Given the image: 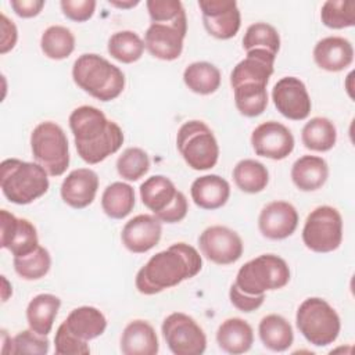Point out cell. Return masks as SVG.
<instances>
[{
    "label": "cell",
    "instance_id": "6da1fadb",
    "mask_svg": "<svg viewBox=\"0 0 355 355\" xmlns=\"http://www.w3.org/2000/svg\"><path fill=\"white\" fill-rule=\"evenodd\" d=\"M202 268L200 252L190 244L175 243L153 255L136 275L139 293L154 295L194 277Z\"/></svg>",
    "mask_w": 355,
    "mask_h": 355
},
{
    "label": "cell",
    "instance_id": "7a4b0ae2",
    "mask_svg": "<svg viewBox=\"0 0 355 355\" xmlns=\"http://www.w3.org/2000/svg\"><path fill=\"white\" fill-rule=\"evenodd\" d=\"M78 155L90 165L115 154L123 143L121 126L93 105H80L69 115Z\"/></svg>",
    "mask_w": 355,
    "mask_h": 355
},
{
    "label": "cell",
    "instance_id": "3957f363",
    "mask_svg": "<svg viewBox=\"0 0 355 355\" xmlns=\"http://www.w3.org/2000/svg\"><path fill=\"white\" fill-rule=\"evenodd\" d=\"M72 78L83 92L100 101H111L125 89L123 72L94 53L82 54L75 60Z\"/></svg>",
    "mask_w": 355,
    "mask_h": 355
},
{
    "label": "cell",
    "instance_id": "277c9868",
    "mask_svg": "<svg viewBox=\"0 0 355 355\" xmlns=\"http://www.w3.org/2000/svg\"><path fill=\"white\" fill-rule=\"evenodd\" d=\"M49 173L37 162L7 158L0 165V187L4 197L18 205L33 202L47 193Z\"/></svg>",
    "mask_w": 355,
    "mask_h": 355
},
{
    "label": "cell",
    "instance_id": "5b68a950",
    "mask_svg": "<svg viewBox=\"0 0 355 355\" xmlns=\"http://www.w3.org/2000/svg\"><path fill=\"white\" fill-rule=\"evenodd\" d=\"M295 324L305 340L316 347L333 344L341 330L338 313L326 300L319 297H309L301 302L297 309Z\"/></svg>",
    "mask_w": 355,
    "mask_h": 355
},
{
    "label": "cell",
    "instance_id": "8992f818",
    "mask_svg": "<svg viewBox=\"0 0 355 355\" xmlns=\"http://www.w3.org/2000/svg\"><path fill=\"white\" fill-rule=\"evenodd\" d=\"M290 282L287 262L275 254H262L245 262L236 275L234 284L248 295L283 288Z\"/></svg>",
    "mask_w": 355,
    "mask_h": 355
},
{
    "label": "cell",
    "instance_id": "52a82bcc",
    "mask_svg": "<svg viewBox=\"0 0 355 355\" xmlns=\"http://www.w3.org/2000/svg\"><path fill=\"white\" fill-rule=\"evenodd\" d=\"M176 146L184 162L194 171H207L216 165L219 146L211 128L198 119L184 122L176 136Z\"/></svg>",
    "mask_w": 355,
    "mask_h": 355
},
{
    "label": "cell",
    "instance_id": "ba28073f",
    "mask_svg": "<svg viewBox=\"0 0 355 355\" xmlns=\"http://www.w3.org/2000/svg\"><path fill=\"white\" fill-rule=\"evenodd\" d=\"M140 198L144 207L165 223L183 220L189 211L186 196L164 175L147 178L140 184Z\"/></svg>",
    "mask_w": 355,
    "mask_h": 355
},
{
    "label": "cell",
    "instance_id": "9c48e42d",
    "mask_svg": "<svg viewBox=\"0 0 355 355\" xmlns=\"http://www.w3.org/2000/svg\"><path fill=\"white\" fill-rule=\"evenodd\" d=\"M33 158L50 176H61L69 165V147L65 132L53 121H44L31 133Z\"/></svg>",
    "mask_w": 355,
    "mask_h": 355
},
{
    "label": "cell",
    "instance_id": "30bf717a",
    "mask_svg": "<svg viewBox=\"0 0 355 355\" xmlns=\"http://www.w3.org/2000/svg\"><path fill=\"white\" fill-rule=\"evenodd\" d=\"M302 241L313 252H331L343 241L341 214L330 205L316 207L305 219Z\"/></svg>",
    "mask_w": 355,
    "mask_h": 355
},
{
    "label": "cell",
    "instance_id": "8fae6325",
    "mask_svg": "<svg viewBox=\"0 0 355 355\" xmlns=\"http://www.w3.org/2000/svg\"><path fill=\"white\" fill-rule=\"evenodd\" d=\"M164 340L175 355H201L207 348V336L201 326L183 312L168 315L161 326Z\"/></svg>",
    "mask_w": 355,
    "mask_h": 355
},
{
    "label": "cell",
    "instance_id": "7c38bea8",
    "mask_svg": "<svg viewBox=\"0 0 355 355\" xmlns=\"http://www.w3.org/2000/svg\"><path fill=\"white\" fill-rule=\"evenodd\" d=\"M201 254L216 265H230L243 255V240L237 232L227 226L214 225L207 227L198 237Z\"/></svg>",
    "mask_w": 355,
    "mask_h": 355
},
{
    "label": "cell",
    "instance_id": "4fadbf2b",
    "mask_svg": "<svg viewBox=\"0 0 355 355\" xmlns=\"http://www.w3.org/2000/svg\"><path fill=\"white\" fill-rule=\"evenodd\" d=\"M205 31L220 40L232 39L241 25V15L234 0H198Z\"/></svg>",
    "mask_w": 355,
    "mask_h": 355
},
{
    "label": "cell",
    "instance_id": "5bb4252c",
    "mask_svg": "<svg viewBox=\"0 0 355 355\" xmlns=\"http://www.w3.org/2000/svg\"><path fill=\"white\" fill-rule=\"evenodd\" d=\"M272 100L277 111L287 119L308 118L312 103L304 82L295 76H284L272 89Z\"/></svg>",
    "mask_w": 355,
    "mask_h": 355
},
{
    "label": "cell",
    "instance_id": "9a60e30c",
    "mask_svg": "<svg viewBox=\"0 0 355 355\" xmlns=\"http://www.w3.org/2000/svg\"><path fill=\"white\" fill-rule=\"evenodd\" d=\"M251 144L257 155L279 161L293 153L295 141L287 126L277 121H266L252 130Z\"/></svg>",
    "mask_w": 355,
    "mask_h": 355
},
{
    "label": "cell",
    "instance_id": "2e32d148",
    "mask_svg": "<svg viewBox=\"0 0 355 355\" xmlns=\"http://www.w3.org/2000/svg\"><path fill=\"white\" fill-rule=\"evenodd\" d=\"M0 226V247L14 257H24L39 245L36 227L28 219L17 218L7 209H1Z\"/></svg>",
    "mask_w": 355,
    "mask_h": 355
},
{
    "label": "cell",
    "instance_id": "e0dca14e",
    "mask_svg": "<svg viewBox=\"0 0 355 355\" xmlns=\"http://www.w3.org/2000/svg\"><path fill=\"white\" fill-rule=\"evenodd\" d=\"M162 234L161 220L155 215L140 214L129 219L121 233L122 244L135 254H143L154 248Z\"/></svg>",
    "mask_w": 355,
    "mask_h": 355
},
{
    "label": "cell",
    "instance_id": "ac0fdd59",
    "mask_svg": "<svg viewBox=\"0 0 355 355\" xmlns=\"http://www.w3.org/2000/svg\"><path fill=\"white\" fill-rule=\"evenodd\" d=\"M298 226V212L287 201H272L266 204L258 218L262 236L270 240H283L291 236Z\"/></svg>",
    "mask_w": 355,
    "mask_h": 355
},
{
    "label": "cell",
    "instance_id": "d6986e66",
    "mask_svg": "<svg viewBox=\"0 0 355 355\" xmlns=\"http://www.w3.org/2000/svg\"><path fill=\"white\" fill-rule=\"evenodd\" d=\"M275 60L276 54L265 49L248 50L245 58L241 60L230 73L232 89L243 83H258L266 86L273 73Z\"/></svg>",
    "mask_w": 355,
    "mask_h": 355
},
{
    "label": "cell",
    "instance_id": "ffe728a7",
    "mask_svg": "<svg viewBox=\"0 0 355 355\" xmlns=\"http://www.w3.org/2000/svg\"><path fill=\"white\" fill-rule=\"evenodd\" d=\"M98 176L93 169L78 168L67 175L62 180L60 193L62 201L75 208L82 209L89 207L97 194Z\"/></svg>",
    "mask_w": 355,
    "mask_h": 355
},
{
    "label": "cell",
    "instance_id": "44dd1931",
    "mask_svg": "<svg viewBox=\"0 0 355 355\" xmlns=\"http://www.w3.org/2000/svg\"><path fill=\"white\" fill-rule=\"evenodd\" d=\"M184 37L183 32L171 25L151 22L144 33V47L158 60L173 61L183 51Z\"/></svg>",
    "mask_w": 355,
    "mask_h": 355
},
{
    "label": "cell",
    "instance_id": "7402d4cb",
    "mask_svg": "<svg viewBox=\"0 0 355 355\" xmlns=\"http://www.w3.org/2000/svg\"><path fill=\"white\" fill-rule=\"evenodd\" d=\"M313 60L324 71L340 72L352 64L354 47L345 37L327 36L315 44Z\"/></svg>",
    "mask_w": 355,
    "mask_h": 355
},
{
    "label": "cell",
    "instance_id": "603a6c76",
    "mask_svg": "<svg viewBox=\"0 0 355 355\" xmlns=\"http://www.w3.org/2000/svg\"><path fill=\"white\" fill-rule=\"evenodd\" d=\"M61 324L73 337L87 343L105 331L107 319L100 309L85 305L72 309Z\"/></svg>",
    "mask_w": 355,
    "mask_h": 355
},
{
    "label": "cell",
    "instance_id": "cb8c5ba5",
    "mask_svg": "<svg viewBox=\"0 0 355 355\" xmlns=\"http://www.w3.org/2000/svg\"><path fill=\"white\" fill-rule=\"evenodd\" d=\"M159 343L154 327L141 319L126 324L121 336V352L125 355H155Z\"/></svg>",
    "mask_w": 355,
    "mask_h": 355
},
{
    "label": "cell",
    "instance_id": "d4e9b609",
    "mask_svg": "<svg viewBox=\"0 0 355 355\" xmlns=\"http://www.w3.org/2000/svg\"><path fill=\"white\" fill-rule=\"evenodd\" d=\"M191 200L202 209H218L230 197V186L219 175H204L197 178L190 187Z\"/></svg>",
    "mask_w": 355,
    "mask_h": 355
},
{
    "label": "cell",
    "instance_id": "484cf974",
    "mask_svg": "<svg viewBox=\"0 0 355 355\" xmlns=\"http://www.w3.org/2000/svg\"><path fill=\"white\" fill-rule=\"evenodd\" d=\"M216 343L219 348L227 354H244L251 349L254 343L252 327L241 318H229L219 324Z\"/></svg>",
    "mask_w": 355,
    "mask_h": 355
},
{
    "label": "cell",
    "instance_id": "4316f807",
    "mask_svg": "<svg viewBox=\"0 0 355 355\" xmlns=\"http://www.w3.org/2000/svg\"><path fill=\"white\" fill-rule=\"evenodd\" d=\"M329 178L327 162L318 155H302L291 166V180L301 191L320 189Z\"/></svg>",
    "mask_w": 355,
    "mask_h": 355
},
{
    "label": "cell",
    "instance_id": "83f0119b",
    "mask_svg": "<svg viewBox=\"0 0 355 355\" xmlns=\"http://www.w3.org/2000/svg\"><path fill=\"white\" fill-rule=\"evenodd\" d=\"M60 306L61 300L54 294L43 293L33 297L26 306V320L29 329L37 334L47 336L53 329V323Z\"/></svg>",
    "mask_w": 355,
    "mask_h": 355
},
{
    "label": "cell",
    "instance_id": "f1b7e54d",
    "mask_svg": "<svg viewBox=\"0 0 355 355\" xmlns=\"http://www.w3.org/2000/svg\"><path fill=\"white\" fill-rule=\"evenodd\" d=\"M258 333L262 344L275 352L288 349L294 341V331L290 322L277 313L263 316L259 322Z\"/></svg>",
    "mask_w": 355,
    "mask_h": 355
},
{
    "label": "cell",
    "instance_id": "f546056e",
    "mask_svg": "<svg viewBox=\"0 0 355 355\" xmlns=\"http://www.w3.org/2000/svg\"><path fill=\"white\" fill-rule=\"evenodd\" d=\"M135 202L133 187L123 182L108 184L101 196V208L104 214L112 219L126 218L133 211Z\"/></svg>",
    "mask_w": 355,
    "mask_h": 355
},
{
    "label": "cell",
    "instance_id": "4dcf8cb0",
    "mask_svg": "<svg viewBox=\"0 0 355 355\" xmlns=\"http://www.w3.org/2000/svg\"><path fill=\"white\" fill-rule=\"evenodd\" d=\"M301 140L308 150L319 153L329 151L337 141L336 125L324 116L311 118L301 130Z\"/></svg>",
    "mask_w": 355,
    "mask_h": 355
},
{
    "label": "cell",
    "instance_id": "1f68e13d",
    "mask_svg": "<svg viewBox=\"0 0 355 355\" xmlns=\"http://www.w3.org/2000/svg\"><path fill=\"white\" fill-rule=\"evenodd\" d=\"M184 85L197 94H212L220 86V71L211 62L196 61L183 72Z\"/></svg>",
    "mask_w": 355,
    "mask_h": 355
},
{
    "label": "cell",
    "instance_id": "d6a6232c",
    "mask_svg": "<svg viewBox=\"0 0 355 355\" xmlns=\"http://www.w3.org/2000/svg\"><path fill=\"white\" fill-rule=\"evenodd\" d=\"M233 180L241 191L255 194L266 189L269 183V172L262 162L245 158L239 161L233 168Z\"/></svg>",
    "mask_w": 355,
    "mask_h": 355
},
{
    "label": "cell",
    "instance_id": "836d02e7",
    "mask_svg": "<svg viewBox=\"0 0 355 355\" xmlns=\"http://www.w3.org/2000/svg\"><path fill=\"white\" fill-rule=\"evenodd\" d=\"M233 93L236 108L244 116H258L268 107V92L265 85L243 83L233 87Z\"/></svg>",
    "mask_w": 355,
    "mask_h": 355
},
{
    "label": "cell",
    "instance_id": "e575fe53",
    "mask_svg": "<svg viewBox=\"0 0 355 355\" xmlns=\"http://www.w3.org/2000/svg\"><path fill=\"white\" fill-rule=\"evenodd\" d=\"M40 47L46 57L51 60H64L75 50V36L67 26L51 25L40 37Z\"/></svg>",
    "mask_w": 355,
    "mask_h": 355
},
{
    "label": "cell",
    "instance_id": "d590c367",
    "mask_svg": "<svg viewBox=\"0 0 355 355\" xmlns=\"http://www.w3.org/2000/svg\"><path fill=\"white\" fill-rule=\"evenodd\" d=\"M144 42L133 31H119L108 39L107 50L112 58L123 64H132L141 58Z\"/></svg>",
    "mask_w": 355,
    "mask_h": 355
},
{
    "label": "cell",
    "instance_id": "8d00e7d4",
    "mask_svg": "<svg viewBox=\"0 0 355 355\" xmlns=\"http://www.w3.org/2000/svg\"><path fill=\"white\" fill-rule=\"evenodd\" d=\"M151 22L171 25L184 35L187 33V17L179 0H148L146 3Z\"/></svg>",
    "mask_w": 355,
    "mask_h": 355
},
{
    "label": "cell",
    "instance_id": "74e56055",
    "mask_svg": "<svg viewBox=\"0 0 355 355\" xmlns=\"http://www.w3.org/2000/svg\"><path fill=\"white\" fill-rule=\"evenodd\" d=\"M12 263L19 277L25 280H39L49 273L51 257L44 247L37 245L32 252L24 257H14Z\"/></svg>",
    "mask_w": 355,
    "mask_h": 355
},
{
    "label": "cell",
    "instance_id": "f35d334b",
    "mask_svg": "<svg viewBox=\"0 0 355 355\" xmlns=\"http://www.w3.org/2000/svg\"><path fill=\"white\" fill-rule=\"evenodd\" d=\"M320 19L330 29H344L355 25V1L327 0L322 4Z\"/></svg>",
    "mask_w": 355,
    "mask_h": 355
},
{
    "label": "cell",
    "instance_id": "ab89813d",
    "mask_svg": "<svg viewBox=\"0 0 355 355\" xmlns=\"http://www.w3.org/2000/svg\"><path fill=\"white\" fill-rule=\"evenodd\" d=\"M243 49L245 51L252 49H265L273 54L279 53L280 36L275 26L266 22H255L250 25L243 37Z\"/></svg>",
    "mask_w": 355,
    "mask_h": 355
},
{
    "label": "cell",
    "instance_id": "60d3db41",
    "mask_svg": "<svg viewBox=\"0 0 355 355\" xmlns=\"http://www.w3.org/2000/svg\"><path fill=\"white\" fill-rule=\"evenodd\" d=\"M150 169V158L140 147L126 148L116 159V171L125 180L135 182L143 178Z\"/></svg>",
    "mask_w": 355,
    "mask_h": 355
},
{
    "label": "cell",
    "instance_id": "b9f144b4",
    "mask_svg": "<svg viewBox=\"0 0 355 355\" xmlns=\"http://www.w3.org/2000/svg\"><path fill=\"white\" fill-rule=\"evenodd\" d=\"M50 343L47 336L35 333L33 330H22L11 338V345L8 349L10 355L21 354H36L46 355L49 352Z\"/></svg>",
    "mask_w": 355,
    "mask_h": 355
},
{
    "label": "cell",
    "instance_id": "7bdbcfd3",
    "mask_svg": "<svg viewBox=\"0 0 355 355\" xmlns=\"http://www.w3.org/2000/svg\"><path fill=\"white\" fill-rule=\"evenodd\" d=\"M57 355H89L90 347L87 343L73 337L62 324L58 326L54 337Z\"/></svg>",
    "mask_w": 355,
    "mask_h": 355
},
{
    "label": "cell",
    "instance_id": "ee69618b",
    "mask_svg": "<svg viewBox=\"0 0 355 355\" xmlns=\"http://www.w3.org/2000/svg\"><path fill=\"white\" fill-rule=\"evenodd\" d=\"M60 6L62 14L75 22H85L90 19L96 10L94 0H62Z\"/></svg>",
    "mask_w": 355,
    "mask_h": 355
},
{
    "label": "cell",
    "instance_id": "f6af8a7d",
    "mask_svg": "<svg viewBox=\"0 0 355 355\" xmlns=\"http://www.w3.org/2000/svg\"><path fill=\"white\" fill-rule=\"evenodd\" d=\"M229 298L233 306H236L241 312H252L258 309L263 301H265V294L261 295H248L243 293L234 283L230 286L229 290Z\"/></svg>",
    "mask_w": 355,
    "mask_h": 355
},
{
    "label": "cell",
    "instance_id": "bcb514c9",
    "mask_svg": "<svg viewBox=\"0 0 355 355\" xmlns=\"http://www.w3.org/2000/svg\"><path fill=\"white\" fill-rule=\"evenodd\" d=\"M18 39V31L15 24L7 18L6 14H1V43H0V53L6 54L7 51L12 50Z\"/></svg>",
    "mask_w": 355,
    "mask_h": 355
},
{
    "label": "cell",
    "instance_id": "7dc6e473",
    "mask_svg": "<svg viewBox=\"0 0 355 355\" xmlns=\"http://www.w3.org/2000/svg\"><path fill=\"white\" fill-rule=\"evenodd\" d=\"M10 6L14 12L21 18H32L36 17L42 8L44 7L43 0H11Z\"/></svg>",
    "mask_w": 355,
    "mask_h": 355
},
{
    "label": "cell",
    "instance_id": "c3c4849f",
    "mask_svg": "<svg viewBox=\"0 0 355 355\" xmlns=\"http://www.w3.org/2000/svg\"><path fill=\"white\" fill-rule=\"evenodd\" d=\"M1 283H3V290H1V298L3 302H6L8 300V297L12 294V287L8 283V280L6 279V276H1Z\"/></svg>",
    "mask_w": 355,
    "mask_h": 355
},
{
    "label": "cell",
    "instance_id": "681fc988",
    "mask_svg": "<svg viewBox=\"0 0 355 355\" xmlns=\"http://www.w3.org/2000/svg\"><path fill=\"white\" fill-rule=\"evenodd\" d=\"M111 6H115L118 8H132L139 4V0H128V1H116V0H110Z\"/></svg>",
    "mask_w": 355,
    "mask_h": 355
}]
</instances>
